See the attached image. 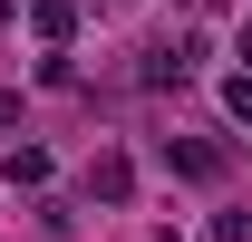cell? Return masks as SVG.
Instances as JSON below:
<instances>
[{"label":"cell","mask_w":252,"mask_h":242,"mask_svg":"<svg viewBox=\"0 0 252 242\" xmlns=\"http://www.w3.org/2000/svg\"><path fill=\"white\" fill-rule=\"evenodd\" d=\"M165 165H175V175H194V184H214L233 155H223V146H204V136H165Z\"/></svg>","instance_id":"obj_1"},{"label":"cell","mask_w":252,"mask_h":242,"mask_svg":"<svg viewBox=\"0 0 252 242\" xmlns=\"http://www.w3.org/2000/svg\"><path fill=\"white\" fill-rule=\"evenodd\" d=\"M88 194H97V204H126V194H136V165H126V155H97V165H88Z\"/></svg>","instance_id":"obj_2"},{"label":"cell","mask_w":252,"mask_h":242,"mask_svg":"<svg viewBox=\"0 0 252 242\" xmlns=\"http://www.w3.org/2000/svg\"><path fill=\"white\" fill-rule=\"evenodd\" d=\"M30 30L49 39V49H68V30H78V10H68V0H30Z\"/></svg>","instance_id":"obj_3"},{"label":"cell","mask_w":252,"mask_h":242,"mask_svg":"<svg viewBox=\"0 0 252 242\" xmlns=\"http://www.w3.org/2000/svg\"><path fill=\"white\" fill-rule=\"evenodd\" d=\"M0 175H10V184H30V194H39V184H49V146H10V155H0Z\"/></svg>","instance_id":"obj_4"},{"label":"cell","mask_w":252,"mask_h":242,"mask_svg":"<svg viewBox=\"0 0 252 242\" xmlns=\"http://www.w3.org/2000/svg\"><path fill=\"white\" fill-rule=\"evenodd\" d=\"M223 107H233V126H252V78H243V68L223 78Z\"/></svg>","instance_id":"obj_5"},{"label":"cell","mask_w":252,"mask_h":242,"mask_svg":"<svg viewBox=\"0 0 252 242\" xmlns=\"http://www.w3.org/2000/svg\"><path fill=\"white\" fill-rule=\"evenodd\" d=\"M223 242H252V213H223Z\"/></svg>","instance_id":"obj_6"},{"label":"cell","mask_w":252,"mask_h":242,"mask_svg":"<svg viewBox=\"0 0 252 242\" xmlns=\"http://www.w3.org/2000/svg\"><path fill=\"white\" fill-rule=\"evenodd\" d=\"M233 59H243V78H252V30H243V39H233Z\"/></svg>","instance_id":"obj_7"},{"label":"cell","mask_w":252,"mask_h":242,"mask_svg":"<svg viewBox=\"0 0 252 242\" xmlns=\"http://www.w3.org/2000/svg\"><path fill=\"white\" fill-rule=\"evenodd\" d=\"M0 20H10V0H0Z\"/></svg>","instance_id":"obj_8"}]
</instances>
